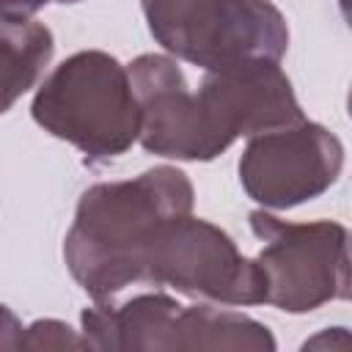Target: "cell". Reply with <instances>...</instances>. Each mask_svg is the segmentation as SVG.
Segmentation results:
<instances>
[{"instance_id":"obj_1","label":"cell","mask_w":352,"mask_h":352,"mask_svg":"<svg viewBox=\"0 0 352 352\" xmlns=\"http://www.w3.org/2000/svg\"><path fill=\"white\" fill-rule=\"evenodd\" d=\"M190 206L192 187L176 168H154L132 182L91 187L66 236V261L74 278L94 297L140 280L146 248L168 220L190 214Z\"/></svg>"},{"instance_id":"obj_2","label":"cell","mask_w":352,"mask_h":352,"mask_svg":"<svg viewBox=\"0 0 352 352\" xmlns=\"http://www.w3.org/2000/svg\"><path fill=\"white\" fill-rule=\"evenodd\" d=\"M33 118L82 148L88 157H116L140 132V107L121 63L104 52H77L38 88Z\"/></svg>"},{"instance_id":"obj_3","label":"cell","mask_w":352,"mask_h":352,"mask_svg":"<svg viewBox=\"0 0 352 352\" xmlns=\"http://www.w3.org/2000/svg\"><path fill=\"white\" fill-rule=\"evenodd\" d=\"M151 36L209 72L250 60L278 63L289 44L270 0H143Z\"/></svg>"},{"instance_id":"obj_4","label":"cell","mask_w":352,"mask_h":352,"mask_svg":"<svg viewBox=\"0 0 352 352\" xmlns=\"http://www.w3.org/2000/svg\"><path fill=\"white\" fill-rule=\"evenodd\" d=\"M140 280L170 283L187 294L226 302L267 300L261 267L242 258L220 228L190 214L173 217L157 231L143 253Z\"/></svg>"},{"instance_id":"obj_5","label":"cell","mask_w":352,"mask_h":352,"mask_svg":"<svg viewBox=\"0 0 352 352\" xmlns=\"http://www.w3.org/2000/svg\"><path fill=\"white\" fill-rule=\"evenodd\" d=\"M250 226L264 250L258 267L267 300L283 311H314L324 300L346 297V231L338 223H283L253 212Z\"/></svg>"},{"instance_id":"obj_6","label":"cell","mask_w":352,"mask_h":352,"mask_svg":"<svg viewBox=\"0 0 352 352\" xmlns=\"http://www.w3.org/2000/svg\"><path fill=\"white\" fill-rule=\"evenodd\" d=\"M344 151L336 135L319 124H289L250 140L239 176L250 198L286 209L324 192L341 170Z\"/></svg>"},{"instance_id":"obj_7","label":"cell","mask_w":352,"mask_h":352,"mask_svg":"<svg viewBox=\"0 0 352 352\" xmlns=\"http://www.w3.org/2000/svg\"><path fill=\"white\" fill-rule=\"evenodd\" d=\"M52 33L33 19L0 22V113H6L44 72Z\"/></svg>"},{"instance_id":"obj_8","label":"cell","mask_w":352,"mask_h":352,"mask_svg":"<svg viewBox=\"0 0 352 352\" xmlns=\"http://www.w3.org/2000/svg\"><path fill=\"white\" fill-rule=\"evenodd\" d=\"M47 0H0V19H28Z\"/></svg>"},{"instance_id":"obj_9","label":"cell","mask_w":352,"mask_h":352,"mask_svg":"<svg viewBox=\"0 0 352 352\" xmlns=\"http://www.w3.org/2000/svg\"><path fill=\"white\" fill-rule=\"evenodd\" d=\"M58 3H77V0H58Z\"/></svg>"}]
</instances>
